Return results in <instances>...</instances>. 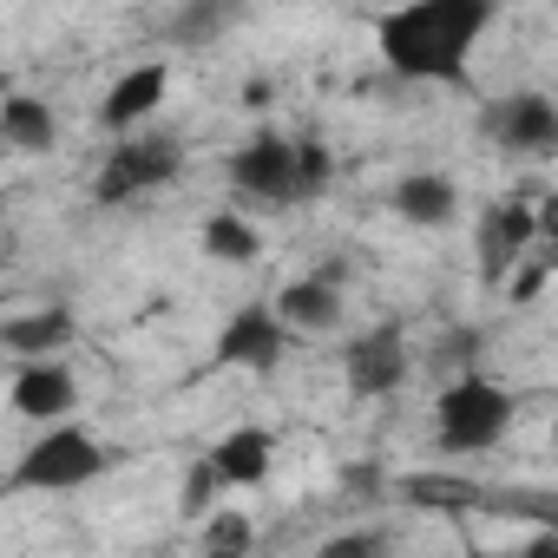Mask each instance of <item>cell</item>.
Wrapping results in <instances>:
<instances>
[{"label":"cell","mask_w":558,"mask_h":558,"mask_svg":"<svg viewBox=\"0 0 558 558\" xmlns=\"http://www.w3.org/2000/svg\"><path fill=\"white\" fill-rule=\"evenodd\" d=\"M493 27V0H401L381 14V66L408 86H466L473 53Z\"/></svg>","instance_id":"obj_1"},{"label":"cell","mask_w":558,"mask_h":558,"mask_svg":"<svg viewBox=\"0 0 558 558\" xmlns=\"http://www.w3.org/2000/svg\"><path fill=\"white\" fill-rule=\"evenodd\" d=\"M119 466V447L112 440H99L86 421H47L27 447H21V460H14V473H8V493H80V486H93L99 473H112Z\"/></svg>","instance_id":"obj_2"},{"label":"cell","mask_w":558,"mask_h":558,"mask_svg":"<svg viewBox=\"0 0 558 558\" xmlns=\"http://www.w3.org/2000/svg\"><path fill=\"white\" fill-rule=\"evenodd\" d=\"M519 401L506 381L480 375V368H460L440 395H434V447L440 453H486L506 440Z\"/></svg>","instance_id":"obj_3"},{"label":"cell","mask_w":558,"mask_h":558,"mask_svg":"<svg viewBox=\"0 0 558 558\" xmlns=\"http://www.w3.org/2000/svg\"><path fill=\"white\" fill-rule=\"evenodd\" d=\"M230 178V197L243 210H290V204H310V178H303V138L296 132H276L263 125L256 138H243L223 165Z\"/></svg>","instance_id":"obj_4"},{"label":"cell","mask_w":558,"mask_h":558,"mask_svg":"<svg viewBox=\"0 0 558 558\" xmlns=\"http://www.w3.org/2000/svg\"><path fill=\"white\" fill-rule=\"evenodd\" d=\"M178 171H184V138L138 125V132L112 138L106 165L93 171V204H132V197H145V191H165Z\"/></svg>","instance_id":"obj_5"},{"label":"cell","mask_w":558,"mask_h":558,"mask_svg":"<svg viewBox=\"0 0 558 558\" xmlns=\"http://www.w3.org/2000/svg\"><path fill=\"white\" fill-rule=\"evenodd\" d=\"M480 138L506 165H551L558 158V99L551 93H499L480 106Z\"/></svg>","instance_id":"obj_6"},{"label":"cell","mask_w":558,"mask_h":558,"mask_svg":"<svg viewBox=\"0 0 558 558\" xmlns=\"http://www.w3.org/2000/svg\"><path fill=\"white\" fill-rule=\"evenodd\" d=\"M290 349H296V329L283 323V310H276V296L263 303H236L230 316H223V329H217V342H210V362L217 368H243V375H276L290 362Z\"/></svg>","instance_id":"obj_7"},{"label":"cell","mask_w":558,"mask_h":558,"mask_svg":"<svg viewBox=\"0 0 558 558\" xmlns=\"http://www.w3.org/2000/svg\"><path fill=\"white\" fill-rule=\"evenodd\" d=\"M532 243H538V204L525 197V184L493 197L480 210V223H473V263H480L486 283H506V276L532 256Z\"/></svg>","instance_id":"obj_8"},{"label":"cell","mask_w":558,"mask_h":558,"mask_svg":"<svg viewBox=\"0 0 558 558\" xmlns=\"http://www.w3.org/2000/svg\"><path fill=\"white\" fill-rule=\"evenodd\" d=\"M408 368H414V349H408V329H401V323H375V329H362V336L342 349V381H349V395H362V401L395 395V388L408 381Z\"/></svg>","instance_id":"obj_9"},{"label":"cell","mask_w":558,"mask_h":558,"mask_svg":"<svg viewBox=\"0 0 558 558\" xmlns=\"http://www.w3.org/2000/svg\"><path fill=\"white\" fill-rule=\"evenodd\" d=\"M8 401L21 421L47 427V421H66L80 414V375L66 355H34V362H14V381H8Z\"/></svg>","instance_id":"obj_10"},{"label":"cell","mask_w":558,"mask_h":558,"mask_svg":"<svg viewBox=\"0 0 558 558\" xmlns=\"http://www.w3.org/2000/svg\"><path fill=\"white\" fill-rule=\"evenodd\" d=\"M165 93H171V66H165V60H138V66H125V73L106 86V99H99V125H106L112 138H125V132H138V125L158 119Z\"/></svg>","instance_id":"obj_11"},{"label":"cell","mask_w":558,"mask_h":558,"mask_svg":"<svg viewBox=\"0 0 558 558\" xmlns=\"http://www.w3.org/2000/svg\"><path fill=\"white\" fill-rule=\"evenodd\" d=\"M276 310H283V323L296 336H336L342 316H349V296H342V283H329V276L310 269V276H296V283L276 290Z\"/></svg>","instance_id":"obj_12"},{"label":"cell","mask_w":558,"mask_h":558,"mask_svg":"<svg viewBox=\"0 0 558 558\" xmlns=\"http://www.w3.org/2000/svg\"><path fill=\"white\" fill-rule=\"evenodd\" d=\"M395 217H408L414 230H447L460 217V184L447 171H408L395 191H388Z\"/></svg>","instance_id":"obj_13"},{"label":"cell","mask_w":558,"mask_h":558,"mask_svg":"<svg viewBox=\"0 0 558 558\" xmlns=\"http://www.w3.org/2000/svg\"><path fill=\"white\" fill-rule=\"evenodd\" d=\"M250 14V0H178V14L165 21V40L178 53H204L217 40H230V27Z\"/></svg>","instance_id":"obj_14"},{"label":"cell","mask_w":558,"mask_h":558,"mask_svg":"<svg viewBox=\"0 0 558 558\" xmlns=\"http://www.w3.org/2000/svg\"><path fill=\"white\" fill-rule=\"evenodd\" d=\"M73 310L66 303H47V310H27V316H8L0 323V349H8L14 362H34V355H60L73 349Z\"/></svg>","instance_id":"obj_15"},{"label":"cell","mask_w":558,"mask_h":558,"mask_svg":"<svg viewBox=\"0 0 558 558\" xmlns=\"http://www.w3.org/2000/svg\"><path fill=\"white\" fill-rule=\"evenodd\" d=\"M0 138H8V151H21V158H40V151H53L60 119H53V106L40 93H8L0 99Z\"/></svg>","instance_id":"obj_16"},{"label":"cell","mask_w":558,"mask_h":558,"mask_svg":"<svg viewBox=\"0 0 558 558\" xmlns=\"http://www.w3.org/2000/svg\"><path fill=\"white\" fill-rule=\"evenodd\" d=\"M197 243H204V256H210V263H230V269H243V263H256V256H263V230L250 223V210H243V204L210 210V217H204V230H197Z\"/></svg>","instance_id":"obj_17"},{"label":"cell","mask_w":558,"mask_h":558,"mask_svg":"<svg viewBox=\"0 0 558 558\" xmlns=\"http://www.w3.org/2000/svg\"><path fill=\"white\" fill-rule=\"evenodd\" d=\"M210 453H217V466L230 473V486H263L269 466H276V434H269V427H230Z\"/></svg>","instance_id":"obj_18"},{"label":"cell","mask_w":558,"mask_h":558,"mask_svg":"<svg viewBox=\"0 0 558 558\" xmlns=\"http://www.w3.org/2000/svg\"><path fill=\"white\" fill-rule=\"evenodd\" d=\"M480 512L519 519V525H538V532H558V493L551 486H486L480 493Z\"/></svg>","instance_id":"obj_19"},{"label":"cell","mask_w":558,"mask_h":558,"mask_svg":"<svg viewBox=\"0 0 558 558\" xmlns=\"http://www.w3.org/2000/svg\"><path fill=\"white\" fill-rule=\"evenodd\" d=\"M223 493H230V473L217 466V453H197V460L184 466V480H178V512L204 525V519L217 512V499H223Z\"/></svg>","instance_id":"obj_20"},{"label":"cell","mask_w":558,"mask_h":558,"mask_svg":"<svg viewBox=\"0 0 558 558\" xmlns=\"http://www.w3.org/2000/svg\"><path fill=\"white\" fill-rule=\"evenodd\" d=\"M408 493H414L421 506H440V512H460V506H473V512H480V493H486V486H473V480H440V473H421V480H408Z\"/></svg>","instance_id":"obj_21"},{"label":"cell","mask_w":558,"mask_h":558,"mask_svg":"<svg viewBox=\"0 0 558 558\" xmlns=\"http://www.w3.org/2000/svg\"><path fill=\"white\" fill-rule=\"evenodd\" d=\"M197 538H204V551H250V545H256V525H250L243 512L217 506V512L204 519V532H197Z\"/></svg>","instance_id":"obj_22"},{"label":"cell","mask_w":558,"mask_h":558,"mask_svg":"<svg viewBox=\"0 0 558 558\" xmlns=\"http://www.w3.org/2000/svg\"><path fill=\"white\" fill-rule=\"evenodd\" d=\"M480 349H486V329H453V336L440 342V355H447L453 368H480Z\"/></svg>","instance_id":"obj_23"},{"label":"cell","mask_w":558,"mask_h":558,"mask_svg":"<svg viewBox=\"0 0 558 558\" xmlns=\"http://www.w3.org/2000/svg\"><path fill=\"white\" fill-rule=\"evenodd\" d=\"M545 269H551V263H519V269L506 276V296H512V303H538V290H545Z\"/></svg>","instance_id":"obj_24"},{"label":"cell","mask_w":558,"mask_h":558,"mask_svg":"<svg viewBox=\"0 0 558 558\" xmlns=\"http://www.w3.org/2000/svg\"><path fill=\"white\" fill-rule=\"evenodd\" d=\"M381 545H388L381 532H342V538H323L316 551H323V558H349V551H381Z\"/></svg>","instance_id":"obj_25"},{"label":"cell","mask_w":558,"mask_h":558,"mask_svg":"<svg viewBox=\"0 0 558 558\" xmlns=\"http://www.w3.org/2000/svg\"><path fill=\"white\" fill-rule=\"evenodd\" d=\"M269 99H276L269 80H243V106H250V112H269Z\"/></svg>","instance_id":"obj_26"},{"label":"cell","mask_w":558,"mask_h":558,"mask_svg":"<svg viewBox=\"0 0 558 558\" xmlns=\"http://www.w3.org/2000/svg\"><path fill=\"white\" fill-rule=\"evenodd\" d=\"M375 8H401V0H375Z\"/></svg>","instance_id":"obj_27"},{"label":"cell","mask_w":558,"mask_h":558,"mask_svg":"<svg viewBox=\"0 0 558 558\" xmlns=\"http://www.w3.org/2000/svg\"><path fill=\"white\" fill-rule=\"evenodd\" d=\"M551 440H558V414H551Z\"/></svg>","instance_id":"obj_28"}]
</instances>
